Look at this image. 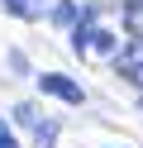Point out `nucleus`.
<instances>
[{
	"label": "nucleus",
	"instance_id": "1",
	"mask_svg": "<svg viewBox=\"0 0 143 148\" xmlns=\"http://www.w3.org/2000/svg\"><path fill=\"white\" fill-rule=\"evenodd\" d=\"M38 91L67 100V105H81V86H76L72 77H62V72H43V77H38Z\"/></svg>",
	"mask_w": 143,
	"mask_h": 148
},
{
	"label": "nucleus",
	"instance_id": "2",
	"mask_svg": "<svg viewBox=\"0 0 143 148\" xmlns=\"http://www.w3.org/2000/svg\"><path fill=\"white\" fill-rule=\"evenodd\" d=\"M124 34L129 38H143V0H129L124 5Z\"/></svg>",
	"mask_w": 143,
	"mask_h": 148
},
{
	"label": "nucleus",
	"instance_id": "3",
	"mask_svg": "<svg viewBox=\"0 0 143 148\" xmlns=\"http://www.w3.org/2000/svg\"><path fill=\"white\" fill-rule=\"evenodd\" d=\"M0 10L19 14V19H38L43 14V0H0Z\"/></svg>",
	"mask_w": 143,
	"mask_h": 148
},
{
	"label": "nucleus",
	"instance_id": "4",
	"mask_svg": "<svg viewBox=\"0 0 143 148\" xmlns=\"http://www.w3.org/2000/svg\"><path fill=\"white\" fill-rule=\"evenodd\" d=\"M86 48H100L105 58H119V38H114L110 29H91V43H86Z\"/></svg>",
	"mask_w": 143,
	"mask_h": 148
},
{
	"label": "nucleus",
	"instance_id": "5",
	"mask_svg": "<svg viewBox=\"0 0 143 148\" xmlns=\"http://www.w3.org/2000/svg\"><path fill=\"white\" fill-rule=\"evenodd\" d=\"M86 43H91V14H81L72 29V53H86Z\"/></svg>",
	"mask_w": 143,
	"mask_h": 148
},
{
	"label": "nucleus",
	"instance_id": "6",
	"mask_svg": "<svg viewBox=\"0 0 143 148\" xmlns=\"http://www.w3.org/2000/svg\"><path fill=\"white\" fill-rule=\"evenodd\" d=\"M34 129H38V134H34L38 148H53V138H57V124H53V119H43V124H34Z\"/></svg>",
	"mask_w": 143,
	"mask_h": 148
},
{
	"label": "nucleus",
	"instance_id": "7",
	"mask_svg": "<svg viewBox=\"0 0 143 148\" xmlns=\"http://www.w3.org/2000/svg\"><path fill=\"white\" fill-rule=\"evenodd\" d=\"M14 119L19 124H38V110L34 105H14Z\"/></svg>",
	"mask_w": 143,
	"mask_h": 148
},
{
	"label": "nucleus",
	"instance_id": "8",
	"mask_svg": "<svg viewBox=\"0 0 143 148\" xmlns=\"http://www.w3.org/2000/svg\"><path fill=\"white\" fill-rule=\"evenodd\" d=\"M53 19H57V24H72V19H76V5H57Z\"/></svg>",
	"mask_w": 143,
	"mask_h": 148
},
{
	"label": "nucleus",
	"instance_id": "9",
	"mask_svg": "<svg viewBox=\"0 0 143 148\" xmlns=\"http://www.w3.org/2000/svg\"><path fill=\"white\" fill-rule=\"evenodd\" d=\"M0 148H19V143H14V134H10L5 124H0Z\"/></svg>",
	"mask_w": 143,
	"mask_h": 148
},
{
	"label": "nucleus",
	"instance_id": "10",
	"mask_svg": "<svg viewBox=\"0 0 143 148\" xmlns=\"http://www.w3.org/2000/svg\"><path fill=\"white\" fill-rule=\"evenodd\" d=\"M129 77H133V81H138V86H143V58H138V62H133V67H129Z\"/></svg>",
	"mask_w": 143,
	"mask_h": 148
}]
</instances>
